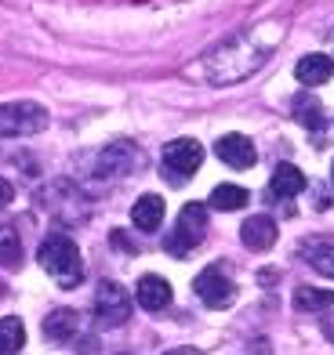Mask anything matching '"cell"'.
<instances>
[{"instance_id":"6da1fadb","label":"cell","mask_w":334,"mask_h":355,"mask_svg":"<svg viewBox=\"0 0 334 355\" xmlns=\"http://www.w3.org/2000/svg\"><path fill=\"white\" fill-rule=\"evenodd\" d=\"M276 47L273 44H258V37L254 33H244V37H233L226 40L222 47H215V51L208 55V62H203V76L211 80V84H236V80L251 76L254 69L265 66V55Z\"/></svg>"},{"instance_id":"7a4b0ae2","label":"cell","mask_w":334,"mask_h":355,"mask_svg":"<svg viewBox=\"0 0 334 355\" xmlns=\"http://www.w3.org/2000/svg\"><path fill=\"white\" fill-rule=\"evenodd\" d=\"M40 268L51 276L62 290H73V286H81L84 279V261H81V250H76V243L69 236H62V232H51L40 243Z\"/></svg>"},{"instance_id":"3957f363","label":"cell","mask_w":334,"mask_h":355,"mask_svg":"<svg viewBox=\"0 0 334 355\" xmlns=\"http://www.w3.org/2000/svg\"><path fill=\"white\" fill-rule=\"evenodd\" d=\"M203 232H208V207L203 203H185L178 221H174V232L167 236L164 250L171 257H185L193 254L200 243H203Z\"/></svg>"},{"instance_id":"277c9868","label":"cell","mask_w":334,"mask_h":355,"mask_svg":"<svg viewBox=\"0 0 334 355\" xmlns=\"http://www.w3.org/2000/svg\"><path fill=\"white\" fill-rule=\"evenodd\" d=\"M47 127V109L37 102H8L0 105V138H29Z\"/></svg>"},{"instance_id":"5b68a950","label":"cell","mask_w":334,"mask_h":355,"mask_svg":"<svg viewBox=\"0 0 334 355\" xmlns=\"http://www.w3.org/2000/svg\"><path fill=\"white\" fill-rule=\"evenodd\" d=\"M94 319H99V327L113 330V327H124L127 319H131V297H127V290L113 279H102L99 290H94Z\"/></svg>"},{"instance_id":"8992f818","label":"cell","mask_w":334,"mask_h":355,"mask_svg":"<svg viewBox=\"0 0 334 355\" xmlns=\"http://www.w3.org/2000/svg\"><path fill=\"white\" fill-rule=\"evenodd\" d=\"M203 164V145L193 138H174L171 145H164V167L171 182H185L189 174H197Z\"/></svg>"},{"instance_id":"52a82bcc","label":"cell","mask_w":334,"mask_h":355,"mask_svg":"<svg viewBox=\"0 0 334 355\" xmlns=\"http://www.w3.org/2000/svg\"><path fill=\"white\" fill-rule=\"evenodd\" d=\"M193 290H197V297L208 304V309H229V304L236 301V283L222 268H215V265L200 272Z\"/></svg>"},{"instance_id":"ba28073f","label":"cell","mask_w":334,"mask_h":355,"mask_svg":"<svg viewBox=\"0 0 334 355\" xmlns=\"http://www.w3.org/2000/svg\"><path fill=\"white\" fill-rule=\"evenodd\" d=\"M215 153H218L222 164H229V167H236V171H247V167H254V159H258L251 138H244V135H226V138H218Z\"/></svg>"},{"instance_id":"9c48e42d","label":"cell","mask_w":334,"mask_h":355,"mask_svg":"<svg viewBox=\"0 0 334 355\" xmlns=\"http://www.w3.org/2000/svg\"><path fill=\"white\" fill-rule=\"evenodd\" d=\"M240 239H244V247L247 250H269L276 243V221L269 218V214H254L240 225Z\"/></svg>"},{"instance_id":"30bf717a","label":"cell","mask_w":334,"mask_h":355,"mask_svg":"<svg viewBox=\"0 0 334 355\" xmlns=\"http://www.w3.org/2000/svg\"><path fill=\"white\" fill-rule=\"evenodd\" d=\"M135 297L146 312H164L171 304V283L164 276H142L135 286Z\"/></svg>"},{"instance_id":"8fae6325","label":"cell","mask_w":334,"mask_h":355,"mask_svg":"<svg viewBox=\"0 0 334 355\" xmlns=\"http://www.w3.org/2000/svg\"><path fill=\"white\" fill-rule=\"evenodd\" d=\"M131 221H135V229H142V232H156L164 225V200L153 196V192L138 196V203L131 207Z\"/></svg>"},{"instance_id":"7c38bea8","label":"cell","mask_w":334,"mask_h":355,"mask_svg":"<svg viewBox=\"0 0 334 355\" xmlns=\"http://www.w3.org/2000/svg\"><path fill=\"white\" fill-rule=\"evenodd\" d=\"M294 76H298V84H306V87H320L334 76V62L327 55H306L294 66Z\"/></svg>"},{"instance_id":"4fadbf2b","label":"cell","mask_w":334,"mask_h":355,"mask_svg":"<svg viewBox=\"0 0 334 355\" xmlns=\"http://www.w3.org/2000/svg\"><path fill=\"white\" fill-rule=\"evenodd\" d=\"M301 189H306V174H301L294 164H280V167L273 171V182H269V192H273L276 200H294Z\"/></svg>"},{"instance_id":"5bb4252c","label":"cell","mask_w":334,"mask_h":355,"mask_svg":"<svg viewBox=\"0 0 334 355\" xmlns=\"http://www.w3.org/2000/svg\"><path fill=\"white\" fill-rule=\"evenodd\" d=\"M76 330H81V315H76L73 309H55L44 319V337L47 341H69V337H76Z\"/></svg>"},{"instance_id":"9a60e30c","label":"cell","mask_w":334,"mask_h":355,"mask_svg":"<svg viewBox=\"0 0 334 355\" xmlns=\"http://www.w3.org/2000/svg\"><path fill=\"white\" fill-rule=\"evenodd\" d=\"M334 304V290H320V286H301L294 290V309L298 312H324Z\"/></svg>"},{"instance_id":"2e32d148","label":"cell","mask_w":334,"mask_h":355,"mask_svg":"<svg viewBox=\"0 0 334 355\" xmlns=\"http://www.w3.org/2000/svg\"><path fill=\"white\" fill-rule=\"evenodd\" d=\"M22 345H26V327H22V319H19V315L0 319V355L22 352Z\"/></svg>"},{"instance_id":"e0dca14e","label":"cell","mask_w":334,"mask_h":355,"mask_svg":"<svg viewBox=\"0 0 334 355\" xmlns=\"http://www.w3.org/2000/svg\"><path fill=\"white\" fill-rule=\"evenodd\" d=\"M247 189H240V185H215V192H211V207L215 211H240V207H247Z\"/></svg>"},{"instance_id":"ac0fdd59","label":"cell","mask_w":334,"mask_h":355,"mask_svg":"<svg viewBox=\"0 0 334 355\" xmlns=\"http://www.w3.org/2000/svg\"><path fill=\"white\" fill-rule=\"evenodd\" d=\"M301 254H306V261L320 272V276L334 279V243H306Z\"/></svg>"},{"instance_id":"d6986e66","label":"cell","mask_w":334,"mask_h":355,"mask_svg":"<svg viewBox=\"0 0 334 355\" xmlns=\"http://www.w3.org/2000/svg\"><path fill=\"white\" fill-rule=\"evenodd\" d=\"M0 265L11 268V272L22 265V243H19V232L8 229V225H0Z\"/></svg>"},{"instance_id":"ffe728a7","label":"cell","mask_w":334,"mask_h":355,"mask_svg":"<svg viewBox=\"0 0 334 355\" xmlns=\"http://www.w3.org/2000/svg\"><path fill=\"white\" fill-rule=\"evenodd\" d=\"M294 116H298V123H306V127H324V105L312 98V94H298L294 98Z\"/></svg>"},{"instance_id":"44dd1931","label":"cell","mask_w":334,"mask_h":355,"mask_svg":"<svg viewBox=\"0 0 334 355\" xmlns=\"http://www.w3.org/2000/svg\"><path fill=\"white\" fill-rule=\"evenodd\" d=\"M11 200H15V189H11L8 178H0V207H8Z\"/></svg>"},{"instance_id":"7402d4cb","label":"cell","mask_w":334,"mask_h":355,"mask_svg":"<svg viewBox=\"0 0 334 355\" xmlns=\"http://www.w3.org/2000/svg\"><path fill=\"white\" fill-rule=\"evenodd\" d=\"M320 330H324V337H327V341L334 345V315H327V319L320 322Z\"/></svg>"},{"instance_id":"603a6c76","label":"cell","mask_w":334,"mask_h":355,"mask_svg":"<svg viewBox=\"0 0 334 355\" xmlns=\"http://www.w3.org/2000/svg\"><path fill=\"white\" fill-rule=\"evenodd\" d=\"M164 355H203L200 348H174V352H164Z\"/></svg>"}]
</instances>
